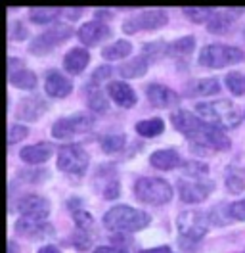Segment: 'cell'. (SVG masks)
Segmentation results:
<instances>
[{
	"instance_id": "31",
	"label": "cell",
	"mask_w": 245,
	"mask_h": 253,
	"mask_svg": "<svg viewBox=\"0 0 245 253\" xmlns=\"http://www.w3.org/2000/svg\"><path fill=\"white\" fill-rule=\"evenodd\" d=\"M124 142H126V136L121 134V132H107L100 138V146L106 154H117L124 148Z\"/></svg>"
},
{
	"instance_id": "27",
	"label": "cell",
	"mask_w": 245,
	"mask_h": 253,
	"mask_svg": "<svg viewBox=\"0 0 245 253\" xmlns=\"http://www.w3.org/2000/svg\"><path fill=\"white\" fill-rule=\"evenodd\" d=\"M132 52V44L128 41H115L111 44L102 48V56L107 62H115V60H122Z\"/></svg>"
},
{
	"instance_id": "21",
	"label": "cell",
	"mask_w": 245,
	"mask_h": 253,
	"mask_svg": "<svg viewBox=\"0 0 245 253\" xmlns=\"http://www.w3.org/2000/svg\"><path fill=\"white\" fill-rule=\"evenodd\" d=\"M54 154V146L48 142H39L33 144V146H27V148H21L19 152V158L23 159L25 163L29 165H41L48 159L52 158Z\"/></svg>"
},
{
	"instance_id": "40",
	"label": "cell",
	"mask_w": 245,
	"mask_h": 253,
	"mask_svg": "<svg viewBox=\"0 0 245 253\" xmlns=\"http://www.w3.org/2000/svg\"><path fill=\"white\" fill-rule=\"evenodd\" d=\"M27 136V126L23 125H12L10 126V132H8V144L14 146L19 140H23Z\"/></svg>"
},
{
	"instance_id": "37",
	"label": "cell",
	"mask_w": 245,
	"mask_h": 253,
	"mask_svg": "<svg viewBox=\"0 0 245 253\" xmlns=\"http://www.w3.org/2000/svg\"><path fill=\"white\" fill-rule=\"evenodd\" d=\"M88 108L96 113H104L107 110V98L98 86H92V90H88Z\"/></svg>"
},
{
	"instance_id": "33",
	"label": "cell",
	"mask_w": 245,
	"mask_h": 253,
	"mask_svg": "<svg viewBox=\"0 0 245 253\" xmlns=\"http://www.w3.org/2000/svg\"><path fill=\"white\" fill-rule=\"evenodd\" d=\"M48 169H35V167H27V169H21L17 173V178L27 182V184H42L44 180H48Z\"/></svg>"
},
{
	"instance_id": "1",
	"label": "cell",
	"mask_w": 245,
	"mask_h": 253,
	"mask_svg": "<svg viewBox=\"0 0 245 253\" xmlns=\"http://www.w3.org/2000/svg\"><path fill=\"white\" fill-rule=\"evenodd\" d=\"M170 123L178 132H182L184 136L190 140L194 152H198V148H211V150H216V152H224L232 144L222 128L203 121L201 117L194 115L192 111H172Z\"/></svg>"
},
{
	"instance_id": "42",
	"label": "cell",
	"mask_w": 245,
	"mask_h": 253,
	"mask_svg": "<svg viewBox=\"0 0 245 253\" xmlns=\"http://www.w3.org/2000/svg\"><path fill=\"white\" fill-rule=\"evenodd\" d=\"M8 37L10 41H23L27 37V29L21 21H12L10 23V31H8Z\"/></svg>"
},
{
	"instance_id": "15",
	"label": "cell",
	"mask_w": 245,
	"mask_h": 253,
	"mask_svg": "<svg viewBox=\"0 0 245 253\" xmlns=\"http://www.w3.org/2000/svg\"><path fill=\"white\" fill-rule=\"evenodd\" d=\"M46 110H48V104L42 96H25L19 100L15 108V117L21 121H39Z\"/></svg>"
},
{
	"instance_id": "36",
	"label": "cell",
	"mask_w": 245,
	"mask_h": 253,
	"mask_svg": "<svg viewBox=\"0 0 245 253\" xmlns=\"http://www.w3.org/2000/svg\"><path fill=\"white\" fill-rule=\"evenodd\" d=\"M182 12L194 23H209V19L216 14L214 8H182Z\"/></svg>"
},
{
	"instance_id": "5",
	"label": "cell",
	"mask_w": 245,
	"mask_h": 253,
	"mask_svg": "<svg viewBox=\"0 0 245 253\" xmlns=\"http://www.w3.org/2000/svg\"><path fill=\"white\" fill-rule=\"evenodd\" d=\"M245 60L244 50L236 46H226V44H207L201 48L198 56L199 65L211 67V69H220L228 67L234 63H240Z\"/></svg>"
},
{
	"instance_id": "26",
	"label": "cell",
	"mask_w": 245,
	"mask_h": 253,
	"mask_svg": "<svg viewBox=\"0 0 245 253\" xmlns=\"http://www.w3.org/2000/svg\"><path fill=\"white\" fill-rule=\"evenodd\" d=\"M10 84L17 86V88H23V90H33L37 86V75L31 71V69H12L10 71Z\"/></svg>"
},
{
	"instance_id": "47",
	"label": "cell",
	"mask_w": 245,
	"mask_h": 253,
	"mask_svg": "<svg viewBox=\"0 0 245 253\" xmlns=\"http://www.w3.org/2000/svg\"><path fill=\"white\" fill-rule=\"evenodd\" d=\"M39 253H61L56 246H44V248H41Z\"/></svg>"
},
{
	"instance_id": "20",
	"label": "cell",
	"mask_w": 245,
	"mask_h": 253,
	"mask_svg": "<svg viewBox=\"0 0 245 253\" xmlns=\"http://www.w3.org/2000/svg\"><path fill=\"white\" fill-rule=\"evenodd\" d=\"M150 163L159 171H172L176 167H182L184 161L180 154L174 148H167V150H157L150 156Z\"/></svg>"
},
{
	"instance_id": "34",
	"label": "cell",
	"mask_w": 245,
	"mask_h": 253,
	"mask_svg": "<svg viewBox=\"0 0 245 253\" xmlns=\"http://www.w3.org/2000/svg\"><path fill=\"white\" fill-rule=\"evenodd\" d=\"M196 48V39L192 35L182 37V39H176L174 42H170V54L172 56H190Z\"/></svg>"
},
{
	"instance_id": "25",
	"label": "cell",
	"mask_w": 245,
	"mask_h": 253,
	"mask_svg": "<svg viewBox=\"0 0 245 253\" xmlns=\"http://www.w3.org/2000/svg\"><path fill=\"white\" fill-rule=\"evenodd\" d=\"M148 67H150V60L144 58V56H138V58H132L130 62L122 63L119 67V73L124 79H138V77L146 75Z\"/></svg>"
},
{
	"instance_id": "9",
	"label": "cell",
	"mask_w": 245,
	"mask_h": 253,
	"mask_svg": "<svg viewBox=\"0 0 245 253\" xmlns=\"http://www.w3.org/2000/svg\"><path fill=\"white\" fill-rule=\"evenodd\" d=\"M90 158L86 154V150L79 144H67L61 146L60 154H58V169L67 174H75L82 176L88 169Z\"/></svg>"
},
{
	"instance_id": "13",
	"label": "cell",
	"mask_w": 245,
	"mask_h": 253,
	"mask_svg": "<svg viewBox=\"0 0 245 253\" xmlns=\"http://www.w3.org/2000/svg\"><path fill=\"white\" fill-rule=\"evenodd\" d=\"M15 211H19L21 217L44 221L46 217L50 215V202L42 196L27 194V196H23V198H19L15 202Z\"/></svg>"
},
{
	"instance_id": "29",
	"label": "cell",
	"mask_w": 245,
	"mask_h": 253,
	"mask_svg": "<svg viewBox=\"0 0 245 253\" xmlns=\"http://www.w3.org/2000/svg\"><path fill=\"white\" fill-rule=\"evenodd\" d=\"M168 54H170V44H167L165 41H153V42L144 44V48H142V56L148 58L150 62H157Z\"/></svg>"
},
{
	"instance_id": "39",
	"label": "cell",
	"mask_w": 245,
	"mask_h": 253,
	"mask_svg": "<svg viewBox=\"0 0 245 253\" xmlns=\"http://www.w3.org/2000/svg\"><path fill=\"white\" fill-rule=\"evenodd\" d=\"M113 73V69L109 67V65H100L94 73H92L90 77V84L92 86H98V84H102V83H106L109 79V75Z\"/></svg>"
},
{
	"instance_id": "23",
	"label": "cell",
	"mask_w": 245,
	"mask_h": 253,
	"mask_svg": "<svg viewBox=\"0 0 245 253\" xmlns=\"http://www.w3.org/2000/svg\"><path fill=\"white\" fill-rule=\"evenodd\" d=\"M220 90V84L214 77H207V79H194L190 81L184 88V94L190 98H199V96H213Z\"/></svg>"
},
{
	"instance_id": "6",
	"label": "cell",
	"mask_w": 245,
	"mask_h": 253,
	"mask_svg": "<svg viewBox=\"0 0 245 253\" xmlns=\"http://www.w3.org/2000/svg\"><path fill=\"white\" fill-rule=\"evenodd\" d=\"M211 219L209 215L201 213V211H182L176 219V228L180 234V246H186L188 242L198 244L201 238L207 234Z\"/></svg>"
},
{
	"instance_id": "14",
	"label": "cell",
	"mask_w": 245,
	"mask_h": 253,
	"mask_svg": "<svg viewBox=\"0 0 245 253\" xmlns=\"http://www.w3.org/2000/svg\"><path fill=\"white\" fill-rule=\"evenodd\" d=\"M15 234L29 240H44V238L54 236V226L44 221H37V219H27L21 217L15 221Z\"/></svg>"
},
{
	"instance_id": "4",
	"label": "cell",
	"mask_w": 245,
	"mask_h": 253,
	"mask_svg": "<svg viewBox=\"0 0 245 253\" xmlns=\"http://www.w3.org/2000/svg\"><path fill=\"white\" fill-rule=\"evenodd\" d=\"M136 200L148 206H165L172 198V188L167 180L157 176H142L134 182Z\"/></svg>"
},
{
	"instance_id": "8",
	"label": "cell",
	"mask_w": 245,
	"mask_h": 253,
	"mask_svg": "<svg viewBox=\"0 0 245 253\" xmlns=\"http://www.w3.org/2000/svg\"><path fill=\"white\" fill-rule=\"evenodd\" d=\"M180 200L186 204H201L214 190V182L207 176H182L176 180Z\"/></svg>"
},
{
	"instance_id": "24",
	"label": "cell",
	"mask_w": 245,
	"mask_h": 253,
	"mask_svg": "<svg viewBox=\"0 0 245 253\" xmlns=\"http://www.w3.org/2000/svg\"><path fill=\"white\" fill-rule=\"evenodd\" d=\"M67 207H69V211H71V215H73V221H75L77 228H79L81 232H88L92 228V224H94V219H92L90 213L82 207L81 200H69V202H67Z\"/></svg>"
},
{
	"instance_id": "30",
	"label": "cell",
	"mask_w": 245,
	"mask_h": 253,
	"mask_svg": "<svg viewBox=\"0 0 245 253\" xmlns=\"http://www.w3.org/2000/svg\"><path fill=\"white\" fill-rule=\"evenodd\" d=\"M61 14H63V10L60 8H33L29 12V19L37 25H46V23L56 21Z\"/></svg>"
},
{
	"instance_id": "35",
	"label": "cell",
	"mask_w": 245,
	"mask_h": 253,
	"mask_svg": "<svg viewBox=\"0 0 245 253\" xmlns=\"http://www.w3.org/2000/svg\"><path fill=\"white\" fill-rule=\"evenodd\" d=\"M224 83L228 86V90L234 96H244L245 94V75L240 71H230L224 77Z\"/></svg>"
},
{
	"instance_id": "16",
	"label": "cell",
	"mask_w": 245,
	"mask_h": 253,
	"mask_svg": "<svg viewBox=\"0 0 245 253\" xmlns=\"http://www.w3.org/2000/svg\"><path fill=\"white\" fill-rule=\"evenodd\" d=\"M146 96H148L150 104L155 106V108H159V110H167V108L176 106L180 102V96L176 94L172 88L157 84V83H152V84L146 86Z\"/></svg>"
},
{
	"instance_id": "10",
	"label": "cell",
	"mask_w": 245,
	"mask_h": 253,
	"mask_svg": "<svg viewBox=\"0 0 245 253\" xmlns=\"http://www.w3.org/2000/svg\"><path fill=\"white\" fill-rule=\"evenodd\" d=\"M168 16L165 10L157 8V10H144V12H138L132 14L130 17H126L122 21V31L126 35H132L138 31H155V29H161L163 25H167Z\"/></svg>"
},
{
	"instance_id": "22",
	"label": "cell",
	"mask_w": 245,
	"mask_h": 253,
	"mask_svg": "<svg viewBox=\"0 0 245 253\" xmlns=\"http://www.w3.org/2000/svg\"><path fill=\"white\" fill-rule=\"evenodd\" d=\"M90 62V54L84 48H71L63 58V69L69 75H79L84 71V67Z\"/></svg>"
},
{
	"instance_id": "17",
	"label": "cell",
	"mask_w": 245,
	"mask_h": 253,
	"mask_svg": "<svg viewBox=\"0 0 245 253\" xmlns=\"http://www.w3.org/2000/svg\"><path fill=\"white\" fill-rule=\"evenodd\" d=\"M111 35L109 25L104 21H86L84 25L79 27L77 37L84 46H96L100 41H104Z\"/></svg>"
},
{
	"instance_id": "3",
	"label": "cell",
	"mask_w": 245,
	"mask_h": 253,
	"mask_svg": "<svg viewBox=\"0 0 245 253\" xmlns=\"http://www.w3.org/2000/svg\"><path fill=\"white\" fill-rule=\"evenodd\" d=\"M199 117L211 125L218 126L222 130L236 128L242 123V113L228 100H216V102H199L196 106Z\"/></svg>"
},
{
	"instance_id": "7",
	"label": "cell",
	"mask_w": 245,
	"mask_h": 253,
	"mask_svg": "<svg viewBox=\"0 0 245 253\" xmlns=\"http://www.w3.org/2000/svg\"><path fill=\"white\" fill-rule=\"evenodd\" d=\"M75 31L71 25H65V23H60V25H52L50 29H46L44 33L37 35L29 44V52L33 56H46L50 54L54 48H58L60 44H63L69 37H73Z\"/></svg>"
},
{
	"instance_id": "41",
	"label": "cell",
	"mask_w": 245,
	"mask_h": 253,
	"mask_svg": "<svg viewBox=\"0 0 245 253\" xmlns=\"http://www.w3.org/2000/svg\"><path fill=\"white\" fill-rule=\"evenodd\" d=\"M228 213H230V219H234V221H245V198L240 200V202L230 204Z\"/></svg>"
},
{
	"instance_id": "46",
	"label": "cell",
	"mask_w": 245,
	"mask_h": 253,
	"mask_svg": "<svg viewBox=\"0 0 245 253\" xmlns=\"http://www.w3.org/2000/svg\"><path fill=\"white\" fill-rule=\"evenodd\" d=\"M140 253H172L167 246H159V248H152V250H142Z\"/></svg>"
},
{
	"instance_id": "19",
	"label": "cell",
	"mask_w": 245,
	"mask_h": 253,
	"mask_svg": "<svg viewBox=\"0 0 245 253\" xmlns=\"http://www.w3.org/2000/svg\"><path fill=\"white\" fill-rule=\"evenodd\" d=\"M106 88H107L109 98H111L119 108L128 110V108H132L138 102L136 92H134L126 83H122V81H111V83H107Z\"/></svg>"
},
{
	"instance_id": "44",
	"label": "cell",
	"mask_w": 245,
	"mask_h": 253,
	"mask_svg": "<svg viewBox=\"0 0 245 253\" xmlns=\"http://www.w3.org/2000/svg\"><path fill=\"white\" fill-rule=\"evenodd\" d=\"M94 253H128L124 248H119V246H100L96 248Z\"/></svg>"
},
{
	"instance_id": "2",
	"label": "cell",
	"mask_w": 245,
	"mask_h": 253,
	"mask_svg": "<svg viewBox=\"0 0 245 253\" xmlns=\"http://www.w3.org/2000/svg\"><path fill=\"white\" fill-rule=\"evenodd\" d=\"M152 221V217L146 211H140L130 206H115L111 207L104 215V224L107 230L113 232H138L142 228H146Z\"/></svg>"
},
{
	"instance_id": "12",
	"label": "cell",
	"mask_w": 245,
	"mask_h": 253,
	"mask_svg": "<svg viewBox=\"0 0 245 253\" xmlns=\"http://www.w3.org/2000/svg\"><path fill=\"white\" fill-rule=\"evenodd\" d=\"M94 188L98 194H102L106 200H115L119 198L121 188H119V178H117V169L115 165L106 163L100 165L94 173Z\"/></svg>"
},
{
	"instance_id": "32",
	"label": "cell",
	"mask_w": 245,
	"mask_h": 253,
	"mask_svg": "<svg viewBox=\"0 0 245 253\" xmlns=\"http://www.w3.org/2000/svg\"><path fill=\"white\" fill-rule=\"evenodd\" d=\"M232 25V17H230V12H216L209 23H207V31L214 33V35H222L226 33Z\"/></svg>"
},
{
	"instance_id": "43",
	"label": "cell",
	"mask_w": 245,
	"mask_h": 253,
	"mask_svg": "<svg viewBox=\"0 0 245 253\" xmlns=\"http://www.w3.org/2000/svg\"><path fill=\"white\" fill-rule=\"evenodd\" d=\"M73 246L79 248V250H86V248H90V238H88V232H79V236L73 238Z\"/></svg>"
},
{
	"instance_id": "11",
	"label": "cell",
	"mask_w": 245,
	"mask_h": 253,
	"mask_svg": "<svg viewBox=\"0 0 245 253\" xmlns=\"http://www.w3.org/2000/svg\"><path fill=\"white\" fill-rule=\"evenodd\" d=\"M92 125H94V117L86 115V113H75V115L58 119L52 125V134H54V138L65 140V138L75 136L77 132H86L88 128H92Z\"/></svg>"
},
{
	"instance_id": "28",
	"label": "cell",
	"mask_w": 245,
	"mask_h": 253,
	"mask_svg": "<svg viewBox=\"0 0 245 253\" xmlns=\"http://www.w3.org/2000/svg\"><path fill=\"white\" fill-rule=\"evenodd\" d=\"M136 132L144 138H153V136H159L163 130H165V121L161 117H153V119H144V121H138L136 123Z\"/></svg>"
},
{
	"instance_id": "49",
	"label": "cell",
	"mask_w": 245,
	"mask_h": 253,
	"mask_svg": "<svg viewBox=\"0 0 245 253\" xmlns=\"http://www.w3.org/2000/svg\"><path fill=\"white\" fill-rule=\"evenodd\" d=\"M244 37H245V31H244Z\"/></svg>"
},
{
	"instance_id": "45",
	"label": "cell",
	"mask_w": 245,
	"mask_h": 253,
	"mask_svg": "<svg viewBox=\"0 0 245 253\" xmlns=\"http://www.w3.org/2000/svg\"><path fill=\"white\" fill-rule=\"evenodd\" d=\"M82 14V10L81 8H67V10H63V16H67V17H71V19H77V17Z\"/></svg>"
},
{
	"instance_id": "48",
	"label": "cell",
	"mask_w": 245,
	"mask_h": 253,
	"mask_svg": "<svg viewBox=\"0 0 245 253\" xmlns=\"http://www.w3.org/2000/svg\"><path fill=\"white\" fill-rule=\"evenodd\" d=\"M19 250H17V246H15V242L14 240H10L8 242V253H17Z\"/></svg>"
},
{
	"instance_id": "38",
	"label": "cell",
	"mask_w": 245,
	"mask_h": 253,
	"mask_svg": "<svg viewBox=\"0 0 245 253\" xmlns=\"http://www.w3.org/2000/svg\"><path fill=\"white\" fill-rule=\"evenodd\" d=\"M226 188H228L232 194H242L245 190V180L238 173H230L228 176H226Z\"/></svg>"
},
{
	"instance_id": "18",
	"label": "cell",
	"mask_w": 245,
	"mask_h": 253,
	"mask_svg": "<svg viewBox=\"0 0 245 253\" xmlns=\"http://www.w3.org/2000/svg\"><path fill=\"white\" fill-rule=\"evenodd\" d=\"M44 90L46 94L52 96V98H65V96L71 94L73 83L63 73L56 71V69H50L44 75Z\"/></svg>"
}]
</instances>
